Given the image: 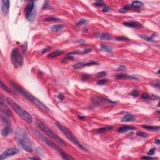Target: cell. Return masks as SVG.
<instances>
[{"instance_id":"60d3db41","label":"cell","mask_w":160,"mask_h":160,"mask_svg":"<svg viewBox=\"0 0 160 160\" xmlns=\"http://www.w3.org/2000/svg\"><path fill=\"white\" fill-rule=\"evenodd\" d=\"M89 78V76L88 75V74H84V75L83 76L82 80H83V81H86V80H87Z\"/></svg>"},{"instance_id":"d4e9b609","label":"cell","mask_w":160,"mask_h":160,"mask_svg":"<svg viewBox=\"0 0 160 160\" xmlns=\"http://www.w3.org/2000/svg\"><path fill=\"white\" fill-rule=\"evenodd\" d=\"M139 36L141 38L147 41L154 42V37L155 36V34H153V36H147L146 35H139Z\"/></svg>"},{"instance_id":"9a60e30c","label":"cell","mask_w":160,"mask_h":160,"mask_svg":"<svg viewBox=\"0 0 160 160\" xmlns=\"http://www.w3.org/2000/svg\"><path fill=\"white\" fill-rule=\"evenodd\" d=\"M136 129V128L133 127L131 126H123L119 128L118 129V132L120 133H126V132L129 131L134 130Z\"/></svg>"},{"instance_id":"f6af8a7d","label":"cell","mask_w":160,"mask_h":160,"mask_svg":"<svg viewBox=\"0 0 160 160\" xmlns=\"http://www.w3.org/2000/svg\"><path fill=\"white\" fill-rule=\"evenodd\" d=\"M49 49H50V48H46V49H43V50L42 51V53H46V52L48 51H49Z\"/></svg>"},{"instance_id":"30bf717a","label":"cell","mask_w":160,"mask_h":160,"mask_svg":"<svg viewBox=\"0 0 160 160\" xmlns=\"http://www.w3.org/2000/svg\"><path fill=\"white\" fill-rule=\"evenodd\" d=\"M19 150L17 148H10L8 149L6 151H5L1 154V160H3L4 159L6 158L11 156H13L15 154H18L19 153Z\"/></svg>"},{"instance_id":"ee69618b","label":"cell","mask_w":160,"mask_h":160,"mask_svg":"<svg viewBox=\"0 0 160 160\" xmlns=\"http://www.w3.org/2000/svg\"><path fill=\"white\" fill-rule=\"evenodd\" d=\"M142 159H153V158L151 157L150 156H143L142 158H141Z\"/></svg>"},{"instance_id":"b9f144b4","label":"cell","mask_w":160,"mask_h":160,"mask_svg":"<svg viewBox=\"0 0 160 160\" xmlns=\"http://www.w3.org/2000/svg\"><path fill=\"white\" fill-rule=\"evenodd\" d=\"M91 51V49H89V48H88V49H85V50L83 51V52H82V54H86V53H89V52Z\"/></svg>"},{"instance_id":"7bdbcfd3","label":"cell","mask_w":160,"mask_h":160,"mask_svg":"<svg viewBox=\"0 0 160 160\" xmlns=\"http://www.w3.org/2000/svg\"><path fill=\"white\" fill-rule=\"evenodd\" d=\"M58 98H59L60 100H63V99H64V95H63L62 93L59 94V95H58Z\"/></svg>"},{"instance_id":"e575fe53","label":"cell","mask_w":160,"mask_h":160,"mask_svg":"<svg viewBox=\"0 0 160 160\" xmlns=\"http://www.w3.org/2000/svg\"><path fill=\"white\" fill-rule=\"evenodd\" d=\"M131 95L134 98H136V97L138 96V95H139V92L137 90H136V89H135V90H133L131 92Z\"/></svg>"},{"instance_id":"f546056e","label":"cell","mask_w":160,"mask_h":160,"mask_svg":"<svg viewBox=\"0 0 160 160\" xmlns=\"http://www.w3.org/2000/svg\"><path fill=\"white\" fill-rule=\"evenodd\" d=\"M131 8L130 5H127V6H125L124 7L121 8V9H120V11L121 13H126L128 11V10H129Z\"/></svg>"},{"instance_id":"d6a6232c","label":"cell","mask_w":160,"mask_h":160,"mask_svg":"<svg viewBox=\"0 0 160 160\" xmlns=\"http://www.w3.org/2000/svg\"><path fill=\"white\" fill-rule=\"evenodd\" d=\"M108 83V80H106V79H103V80H99L98 82H97V85H105L106 83Z\"/></svg>"},{"instance_id":"7dc6e473","label":"cell","mask_w":160,"mask_h":160,"mask_svg":"<svg viewBox=\"0 0 160 160\" xmlns=\"http://www.w3.org/2000/svg\"><path fill=\"white\" fill-rule=\"evenodd\" d=\"M78 118H79V119H80V120H84V119H85V117H84V116H78Z\"/></svg>"},{"instance_id":"4fadbf2b","label":"cell","mask_w":160,"mask_h":160,"mask_svg":"<svg viewBox=\"0 0 160 160\" xmlns=\"http://www.w3.org/2000/svg\"><path fill=\"white\" fill-rule=\"evenodd\" d=\"M115 78L118 80H123V79H129L131 80H138V79L133 76L128 75L126 74H118L115 75Z\"/></svg>"},{"instance_id":"83f0119b","label":"cell","mask_w":160,"mask_h":160,"mask_svg":"<svg viewBox=\"0 0 160 160\" xmlns=\"http://www.w3.org/2000/svg\"><path fill=\"white\" fill-rule=\"evenodd\" d=\"M0 86H1V89H3V90L8 92V93H11V91L10 89L6 86V85H4V83H3L2 81H1V85H0Z\"/></svg>"},{"instance_id":"f1b7e54d","label":"cell","mask_w":160,"mask_h":160,"mask_svg":"<svg viewBox=\"0 0 160 160\" xmlns=\"http://www.w3.org/2000/svg\"><path fill=\"white\" fill-rule=\"evenodd\" d=\"M116 41H129V39L125 36H119L116 38Z\"/></svg>"},{"instance_id":"bcb514c9","label":"cell","mask_w":160,"mask_h":160,"mask_svg":"<svg viewBox=\"0 0 160 160\" xmlns=\"http://www.w3.org/2000/svg\"><path fill=\"white\" fill-rule=\"evenodd\" d=\"M154 143L156 144L157 145H160V140H159V139H156L155 141H154Z\"/></svg>"},{"instance_id":"7402d4cb","label":"cell","mask_w":160,"mask_h":160,"mask_svg":"<svg viewBox=\"0 0 160 160\" xmlns=\"http://www.w3.org/2000/svg\"><path fill=\"white\" fill-rule=\"evenodd\" d=\"M64 28V26L63 24H56V25H53L51 27V30L53 32H58V31H61Z\"/></svg>"},{"instance_id":"ffe728a7","label":"cell","mask_w":160,"mask_h":160,"mask_svg":"<svg viewBox=\"0 0 160 160\" xmlns=\"http://www.w3.org/2000/svg\"><path fill=\"white\" fill-rule=\"evenodd\" d=\"M142 127L144 129H146L150 131H160V127L159 126H150V125H143Z\"/></svg>"},{"instance_id":"d590c367","label":"cell","mask_w":160,"mask_h":160,"mask_svg":"<svg viewBox=\"0 0 160 160\" xmlns=\"http://www.w3.org/2000/svg\"><path fill=\"white\" fill-rule=\"evenodd\" d=\"M94 5L96 6H106L103 1H96L95 3H94Z\"/></svg>"},{"instance_id":"9c48e42d","label":"cell","mask_w":160,"mask_h":160,"mask_svg":"<svg viewBox=\"0 0 160 160\" xmlns=\"http://www.w3.org/2000/svg\"><path fill=\"white\" fill-rule=\"evenodd\" d=\"M0 106L1 110L2 113L6 116H11L12 113L10 111V109L8 108L7 105L5 104V101L3 100V96H1V100H0Z\"/></svg>"},{"instance_id":"3957f363","label":"cell","mask_w":160,"mask_h":160,"mask_svg":"<svg viewBox=\"0 0 160 160\" xmlns=\"http://www.w3.org/2000/svg\"><path fill=\"white\" fill-rule=\"evenodd\" d=\"M6 103L8 104V105H9L24 121H25L26 123H29V124L32 123V122H33V117L31 116V114H30L28 111H26V110H24L23 108H21L18 103H16L15 102L13 99H12L11 98H6Z\"/></svg>"},{"instance_id":"277c9868","label":"cell","mask_w":160,"mask_h":160,"mask_svg":"<svg viewBox=\"0 0 160 160\" xmlns=\"http://www.w3.org/2000/svg\"><path fill=\"white\" fill-rule=\"evenodd\" d=\"M37 126L39 129L43 133H45L51 139L56 141L59 145L61 146H66V143L60 137L58 136L56 134L54 133L47 125H45V123L39 120L37 122Z\"/></svg>"},{"instance_id":"8fae6325","label":"cell","mask_w":160,"mask_h":160,"mask_svg":"<svg viewBox=\"0 0 160 160\" xmlns=\"http://www.w3.org/2000/svg\"><path fill=\"white\" fill-rule=\"evenodd\" d=\"M99 63L96 61H89V62L87 63H83V62H78L76 64H74L73 65V68L74 70H78V69L82 68L86 66H95V65H98Z\"/></svg>"},{"instance_id":"4dcf8cb0","label":"cell","mask_w":160,"mask_h":160,"mask_svg":"<svg viewBox=\"0 0 160 160\" xmlns=\"http://www.w3.org/2000/svg\"><path fill=\"white\" fill-rule=\"evenodd\" d=\"M107 75V73L106 71H101V72H99V73H97L96 74V76L97 78H103L104 77L106 76Z\"/></svg>"},{"instance_id":"603a6c76","label":"cell","mask_w":160,"mask_h":160,"mask_svg":"<svg viewBox=\"0 0 160 160\" xmlns=\"http://www.w3.org/2000/svg\"><path fill=\"white\" fill-rule=\"evenodd\" d=\"M100 49L103 51L107 52V53H111V52L113 51V48L110 46H108V45H102L101 46Z\"/></svg>"},{"instance_id":"8992f818","label":"cell","mask_w":160,"mask_h":160,"mask_svg":"<svg viewBox=\"0 0 160 160\" xmlns=\"http://www.w3.org/2000/svg\"><path fill=\"white\" fill-rule=\"evenodd\" d=\"M36 133L37 135V136L41 139L43 142H45L48 146H49L51 147V148L54 149L55 150L58 151V153L60 154V155L61 156V157L63 158V159H64V160H74V158H73V157H71V156H70L69 154L66 153L65 152H64L61 148H60V147L58 146V145H56L55 143H53L52 141L49 140V139H48L46 137L44 136H43V135H41V134H40L38 132L36 131Z\"/></svg>"},{"instance_id":"52a82bcc","label":"cell","mask_w":160,"mask_h":160,"mask_svg":"<svg viewBox=\"0 0 160 160\" xmlns=\"http://www.w3.org/2000/svg\"><path fill=\"white\" fill-rule=\"evenodd\" d=\"M11 60L12 64L16 68H20L23 64V57L18 48H14L11 53Z\"/></svg>"},{"instance_id":"1f68e13d","label":"cell","mask_w":160,"mask_h":160,"mask_svg":"<svg viewBox=\"0 0 160 160\" xmlns=\"http://www.w3.org/2000/svg\"><path fill=\"white\" fill-rule=\"evenodd\" d=\"M137 135L141 137V138H148V135H147L146 133H143V132H141V131H138V133H137Z\"/></svg>"},{"instance_id":"5bb4252c","label":"cell","mask_w":160,"mask_h":160,"mask_svg":"<svg viewBox=\"0 0 160 160\" xmlns=\"http://www.w3.org/2000/svg\"><path fill=\"white\" fill-rule=\"evenodd\" d=\"M124 26L129 28H137L141 26V24L140 23L136 21H128V22L123 23Z\"/></svg>"},{"instance_id":"c3c4849f","label":"cell","mask_w":160,"mask_h":160,"mask_svg":"<svg viewBox=\"0 0 160 160\" xmlns=\"http://www.w3.org/2000/svg\"><path fill=\"white\" fill-rule=\"evenodd\" d=\"M29 159H30V160H40V159L37 158H29Z\"/></svg>"},{"instance_id":"8d00e7d4","label":"cell","mask_w":160,"mask_h":160,"mask_svg":"<svg viewBox=\"0 0 160 160\" xmlns=\"http://www.w3.org/2000/svg\"><path fill=\"white\" fill-rule=\"evenodd\" d=\"M74 59V57H73V56H67L65 58H64L61 61H62V62H65V61H68V60H71V59Z\"/></svg>"},{"instance_id":"2e32d148","label":"cell","mask_w":160,"mask_h":160,"mask_svg":"<svg viewBox=\"0 0 160 160\" xmlns=\"http://www.w3.org/2000/svg\"><path fill=\"white\" fill-rule=\"evenodd\" d=\"M136 120V117L135 116L131 114H128L124 116L121 118L122 122H132L135 121Z\"/></svg>"},{"instance_id":"5b68a950","label":"cell","mask_w":160,"mask_h":160,"mask_svg":"<svg viewBox=\"0 0 160 160\" xmlns=\"http://www.w3.org/2000/svg\"><path fill=\"white\" fill-rule=\"evenodd\" d=\"M56 125L57 127L59 129V130L62 132L63 134L66 137V138L68 139L69 141H71L73 144H74V145L76 146H77L78 148H80V150H83V151H88L87 149H86L84 146L82 145V144L78 141V139L76 138V137L66 127L64 126L63 125L60 124V123L58 121L56 122Z\"/></svg>"},{"instance_id":"ac0fdd59","label":"cell","mask_w":160,"mask_h":160,"mask_svg":"<svg viewBox=\"0 0 160 160\" xmlns=\"http://www.w3.org/2000/svg\"><path fill=\"white\" fill-rule=\"evenodd\" d=\"M113 126H105V127H103L101 128H99V129H98L96 131V133L98 134H101V133H105V132L107 131H110L113 130Z\"/></svg>"},{"instance_id":"484cf974","label":"cell","mask_w":160,"mask_h":160,"mask_svg":"<svg viewBox=\"0 0 160 160\" xmlns=\"http://www.w3.org/2000/svg\"><path fill=\"white\" fill-rule=\"evenodd\" d=\"M61 19H59L58 18H56V17H48V18H45L43 19L44 21H53V22H56V21H60Z\"/></svg>"},{"instance_id":"7c38bea8","label":"cell","mask_w":160,"mask_h":160,"mask_svg":"<svg viewBox=\"0 0 160 160\" xmlns=\"http://www.w3.org/2000/svg\"><path fill=\"white\" fill-rule=\"evenodd\" d=\"M10 3L8 0H3L1 1V9L3 15H6L8 13L9 9Z\"/></svg>"},{"instance_id":"ab89813d","label":"cell","mask_w":160,"mask_h":160,"mask_svg":"<svg viewBox=\"0 0 160 160\" xmlns=\"http://www.w3.org/2000/svg\"><path fill=\"white\" fill-rule=\"evenodd\" d=\"M110 11V9L106 6H104L103 7V12H108V11Z\"/></svg>"},{"instance_id":"d6986e66","label":"cell","mask_w":160,"mask_h":160,"mask_svg":"<svg viewBox=\"0 0 160 160\" xmlns=\"http://www.w3.org/2000/svg\"><path fill=\"white\" fill-rule=\"evenodd\" d=\"M99 38L100 40H105V41L111 40H112V38H113V37H112V36H111V34L106 33H101V34H99Z\"/></svg>"},{"instance_id":"e0dca14e","label":"cell","mask_w":160,"mask_h":160,"mask_svg":"<svg viewBox=\"0 0 160 160\" xmlns=\"http://www.w3.org/2000/svg\"><path fill=\"white\" fill-rule=\"evenodd\" d=\"M11 132L12 128H11L10 125L9 124L5 125V126L1 131V135H3V136H7L8 135H9Z\"/></svg>"},{"instance_id":"4316f807","label":"cell","mask_w":160,"mask_h":160,"mask_svg":"<svg viewBox=\"0 0 160 160\" xmlns=\"http://www.w3.org/2000/svg\"><path fill=\"white\" fill-rule=\"evenodd\" d=\"M88 23V21L86 19H80V21L76 23V26H83V25H86V24Z\"/></svg>"},{"instance_id":"44dd1931","label":"cell","mask_w":160,"mask_h":160,"mask_svg":"<svg viewBox=\"0 0 160 160\" xmlns=\"http://www.w3.org/2000/svg\"><path fill=\"white\" fill-rule=\"evenodd\" d=\"M63 53H64L63 51L59 50V49H58V50H56V51H55L52 52V53H51L49 55H48V58H55V57L58 56H59V55H62Z\"/></svg>"},{"instance_id":"6da1fadb","label":"cell","mask_w":160,"mask_h":160,"mask_svg":"<svg viewBox=\"0 0 160 160\" xmlns=\"http://www.w3.org/2000/svg\"><path fill=\"white\" fill-rule=\"evenodd\" d=\"M11 84L12 87L17 92H18L19 94H21L26 99H28L31 103H33L34 105H35L41 111H43V112H45V113H47V112L49 111V108L45 105V104L43 103L38 98L34 96L32 94H31L30 93L27 91L26 90L23 89L21 86L18 85L16 83H15L14 81H11Z\"/></svg>"},{"instance_id":"f35d334b","label":"cell","mask_w":160,"mask_h":160,"mask_svg":"<svg viewBox=\"0 0 160 160\" xmlns=\"http://www.w3.org/2000/svg\"><path fill=\"white\" fill-rule=\"evenodd\" d=\"M155 150H156L155 148L151 149V150H150V151H149L148 152V156H151V155H153V154H154V152H155Z\"/></svg>"},{"instance_id":"74e56055","label":"cell","mask_w":160,"mask_h":160,"mask_svg":"<svg viewBox=\"0 0 160 160\" xmlns=\"http://www.w3.org/2000/svg\"><path fill=\"white\" fill-rule=\"evenodd\" d=\"M126 70V67L124 65H121L118 67V68L117 69L118 71H125Z\"/></svg>"},{"instance_id":"836d02e7","label":"cell","mask_w":160,"mask_h":160,"mask_svg":"<svg viewBox=\"0 0 160 160\" xmlns=\"http://www.w3.org/2000/svg\"><path fill=\"white\" fill-rule=\"evenodd\" d=\"M141 98L143 99H150L151 98L150 95L148 93H143L141 95Z\"/></svg>"},{"instance_id":"cb8c5ba5","label":"cell","mask_w":160,"mask_h":160,"mask_svg":"<svg viewBox=\"0 0 160 160\" xmlns=\"http://www.w3.org/2000/svg\"><path fill=\"white\" fill-rule=\"evenodd\" d=\"M143 5V3L141 1H136L132 2L131 5H130L131 8H136V9H138L140 7Z\"/></svg>"},{"instance_id":"ba28073f","label":"cell","mask_w":160,"mask_h":160,"mask_svg":"<svg viewBox=\"0 0 160 160\" xmlns=\"http://www.w3.org/2000/svg\"><path fill=\"white\" fill-rule=\"evenodd\" d=\"M34 1H31L27 4L24 9V13H25V17L28 21H33L36 15H34Z\"/></svg>"},{"instance_id":"7a4b0ae2","label":"cell","mask_w":160,"mask_h":160,"mask_svg":"<svg viewBox=\"0 0 160 160\" xmlns=\"http://www.w3.org/2000/svg\"><path fill=\"white\" fill-rule=\"evenodd\" d=\"M15 139L24 151L31 153L33 149L26 131L22 127H18L15 131Z\"/></svg>"}]
</instances>
